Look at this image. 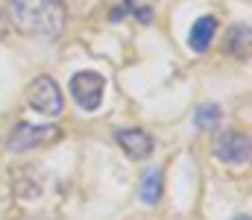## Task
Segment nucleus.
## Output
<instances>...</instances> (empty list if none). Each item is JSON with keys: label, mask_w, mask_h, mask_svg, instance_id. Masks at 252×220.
Wrapping results in <instances>:
<instances>
[{"label": "nucleus", "mask_w": 252, "mask_h": 220, "mask_svg": "<svg viewBox=\"0 0 252 220\" xmlns=\"http://www.w3.org/2000/svg\"><path fill=\"white\" fill-rule=\"evenodd\" d=\"M27 103H30L35 112L56 118V115H62V109H64L62 88H59L50 76H38V79L30 85V91H27Z\"/></svg>", "instance_id": "nucleus-3"}, {"label": "nucleus", "mask_w": 252, "mask_h": 220, "mask_svg": "<svg viewBox=\"0 0 252 220\" xmlns=\"http://www.w3.org/2000/svg\"><path fill=\"white\" fill-rule=\"evenodd\" d=\"M220 118H223V112H220L214 103H205V106H199V109L193 112V121H196L199 129H214V126L220 124Z\"/></svg>", "instance_id": "nucleus-11"}, {"label": "nucleus", "mask_w": 252, "mask_h": 220, "mask_svg": "<svg viewBox=\"0 0 252 220\" xmlns=\"http://www.w3.org/2000/svg\"><path fill=\"white\" fill-rule=\"evenodd\" d=\"M214 156L226 164H247L250 161V135L247 132H226L214 144Z\"/></svg>", "instance_id": "nucleus-5"}, {"label": "nucleus", "mask_w": 252, "mask_h": 220, "mask_svg": "<svg viewBox=\"0 0 252 220\" xmlns=\"http://www.w3.org/2000/svg\"><path fill=\"white\" fill-rule=\"evenodd\" d=\"M59 138L56 126H44V124H18L9 135H6V150L12 153H24V150H35V147L53 144Z\"/></svg>", "instance_id": "nucleus-2"}, {"label": "nucleus", "mask_w": 252, "mask_h": 220, "mask_svg": "<svg viewBox=\"0 0 252 220\" xmlns=\"http://www.w3.org/2000/svg\"><path fill=\"white\" fill-rule=\"evenodd\" d=\"M153 3L156 0H121L112 12V21H121L126 15H135L141 24H150L153 21Z\"/></svg>", "instance_id": "nucleus-9"}, {"label": "nucleus", "mask_w": 252, "mask_h": 220, "mask_svg": "<svg viewBox=\"0 0 252 220\" xmlns=\"http://www.w3.org/2000/svg\"><path fill=\"white\" fill-rule=\"evenodd\" d=\"M164 194V173L161 167H147L141 173V182H138V200L144 206H156Z\"/></svg>", "instance_id": "nucleus-7"}, {"label": "nucleus", "mask_w": 252, "mask_h": 220, "mask_svg": "<svg viewBox=\"0 0 252 220\" xmlns=\"http://www.w3.org/2000/svg\"><path fill=\"white\" fill-rule=\"evenodd\" d=\"M115 141L124 147V153L129 158H135V161H144L150 153H153V135H147L144 129H138V126H129V129H118L115 132Z\"/></svg>", "instance_id": "nucleus-6"}, {"label": "nucleus", "mask_w": 252, "mask_h": 220, "mask_svg": "<svg viewBox=\"0 0 252 220\" xmlns=\"http://www.w3.org/2000/svg\"><path fill=\"white\" fill-rule=\"evenodd\" d=\"M6 12L24 35L56 38L62 35L64 21H67L62 0H9Z\"/></svg>", "instance_id": "nucleus-1"}, {"label": "nucleus", "mask_w": 252, "mask_h": 220, "mask_svg": "<svg viewBox=\"0 0 252 220\" xmlns=\"http://www.w3.org/2000/svg\"><path fill=\"white\" fill-rule=\"evenodd\" d=\"M103 91H106V79L103 73L97 71H79L70 76V94L73 100L85 109V112H94L103 100Z\"/></svg>", "instance_id": "nucleus-4"}, {"label": "nucleus", "mask_w": 252, "mask_h": 220, "mask_svg": "<svg viewBox=\"0 0 252 220\" xmlns=\"http://www.w3.org/2000/svg\"><path fill=\"white\" fill-rule=\"evenodd\" d=\"M3 32H6V21L0 18V38H3Z\"/></svg>", "instance_id": "nucleus-12"}, {"label": "nucleus", "mask_w": 252, "mask_h": 220, "mask_svg": "<svg viewBox=\"0 0 252 220\" xmlns=\"http://www.w3.org/2000/svg\"><path fill=\"white\" fill-rule=\"evenodd\" d=\"M235 220H250V215H238Z\"/></svg>", "instance_id": "nucleus-13"}, {"label": "nucleus", "mask_w": 252, "mask_h": 220, "mask_svg": "<svg viewBox=\"0 0 252 220\" xmlns=\"http://www.w3.org/2000/svg\"><path fill=\"white\" fill-rule=\"evenodd\" d=\"M226 53L235 56V59H247L250 56V27L247 24L229 30V35H226Z\"/></svg>", "instance_id": "nucleus-10"}, {"label": "nucleus", "mask_w": 252, "mask_h": 220, "mask_svg": "<svg viewBox=\"0 0 252 220\" xmlns=\"http://www.w3.org/2000/svg\"><path fill=\"white\" fill-rule=\"evenodd\" d=\"M214 32H217V21H214L211 15H202V18L190 27V35H188L190 50L205 53V50H208V44H211V38H214Z\"/></svg>", "instance_id": "nucleus-8"}]
</instances>
